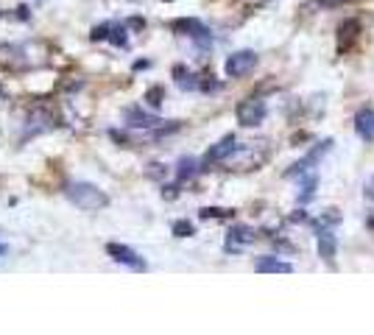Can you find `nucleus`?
<instances>
[{
	"mask_svg": "<svg viewBox=\"0 0 374 335\" xmlns=\"http://www.w3.org/2000/svg\"><path fill=\"white\" fill-rule=\"evenodd\" d=\"M265 112H268V109H265V101H260V98H246V101H241L238 109H235L238 123L246 126V128L260 126V123L265 120Z\"/></svg>",
	"mask_w": 374,
	"mask_h": 335,
	"instance_id": "nucleus-2",
	"label": "nucleus"
},
{
	"mask_svg": "<svg viewBox=\"0 0 374 335\" xmlns=\"http://www.w3.org/2000/svg\"><path fill=\"white\" fill-rule=\"evenodd\" d=\"M67 198L73 201L76 207H82V210H87V213H95V210H104L106 204H109V198H106V193L101 190V187H95V184H90V182H73V184H67Z\"/></svg>",
	"mask_w": 374,
	"mask_h": 335,
	"instance_id": "nucleus-1",
	"label": "nucleus"
},
{
	"mask_svg": "<svg viewBox=\"0 0 374 335\" xmlns=\"http://www.w3.org/2000/svg\"><path fill=\"white\" fill-rule=\"evenodd\" d=\"M129 26H131V28H142V26H145V23H142V20H140V17H134V20H131V23H129Z\"/></svg>",
	"mask_w": 374,
	"mask_h": 335,
	"instance_id": "nucleus-24",
	"label": "nucleus"
},
{
	"mask_svg": "<svg viewBox=\"0 0 374 335\" xmlns=\"http://www.w3.org/2000/svg\"><path fill=\"white\" fill-rule=\"evenodd\" d=\"M252 240H254V229L241 224V227H232V229H230L227 249H230V251H241V249H243V246H249Z\"/></svg>",
	"mask_w": 374,
	"mask_h": 335,
	"instance_id": "nucleus-9",
	"label": "nucleus"
},
{
	"mask_svg": "<svg viewBox=\"0 0 374 335\" xmlns=\"http://www.w3.org/2000/svg\"><path fill=\"white\" fill-rule=\"evenodd\" d=\"M148 176H154V179H160V176H162V165H157V162H154V165H151V171H148Z\"/></svg>",
	"mask_w": 374,
	"mask_h": 335,
	"instance_id": "nucleus-22",
	"label": "nucleus"
},
{
	"mask_svg": "<svg viewBox=\"0 0 374 335\" xmlns=\"http://www.w3.org/2000/svg\"><path fill=\"white\" fill-rule=\"evenodd\" d=\"M171 28H174V31H179V34H185V37L198 39L201 45H207V42H209V31H207L198 20H176Z\"/></svg>",
	"mask_w": 374,
	"mask_h": 335,
	"instance_id": "nucleus-6",
	"label": "nucleus"
},
{
	"mask_svg": "<svg viewBox=\"0 0 374 335\" xmlns=\"http://www.w3.org/2000/svg\"><path fill=\"white\" fill-rule=\"evenodd\" d=\"M109 42H112V45H118V48H126V45H129V37H126V26H118V23H112V26H109Z\"/></svg>",
	"mask_w": 374,
	"mask_h": 335,
	"instance_id": "nucleus-14",
	"label": "nucleus"
},
{
	"mask_svg": "<svg viewBox=\"0 0 374 335\" xmlns=\"http://www.w3.org/2000/svg\"><path fill=\"white\" fill-rule=\"evenodd\" d=\"M355 131L363 140H374V112L371 106H363L355 112Z\"/></svg>",
	"mask_w": 374,
	"mask_h": 335,
	"instance_id": "nucleus-7",
	"label": "nucleus"
},
{
	"mask_svg": "<svg viewBox=\"0 0 374 335\" xmlns=\"http://www.w3.org/2000/svg\"><path fill=\"white\" fill-rule=\"evenodd\" d=\"M321 6H338V3H344V0H319Z\"/></svg>",
	"mask_w": 374,
	"mask_h": 335,
	"instance_id": "nucleus-23",
	"label": "nucleus"
},
{
	"mask_svg": "<svg viewBox=\"0 0 374 335\" xmlns=\"http://www.w3.org/2000/svg\"><path fill=\"white\" fill-rule=\"evenodd\" d=\"M235 149H238V137H235V134H227V137H223L221 143H215L209 151H207V165L209 162H227L232 154H235Z\"/></svg>",
	"mask_w": 374,
	"mask_h": 335,
	"instance_id": "nucleus-5",
	"label": "nucleus"
},
{
	"mask_svg": "<svg viewBox=\"0 0 374 335\" xmlns=\"http://www.w3.org/2000/svg\"><path fill=\"white\" fill-rule=\"evenodd\" d=\"M232 210H221V207H204L201 210V218H230Z\"/></svg>",
	"mask_w": 374,
	"mask_h": 335,
	"instance_id": "nucleus-18",
	"label": "nucleus"
},
{
	"mask_svg": "<svg viewBox=\"0 0 374 335\" xmlns=\"http://www.w3.org/2000/svg\"><path fill=\"white\" fill-rule=\"evenodd\" d=\"M366 198H368V201H374V176L366 182Z\"/></svg>",
	"mask_w": 374,
	"mask_h": 335,
	"instance_id": "nucleus-21",
	"label": "nucleus"
},
{
	"mask_svg": "<svg viewBox=\"0 0 374 335\" xmlns=\"http://www.w3.org/2000/svg\"><path fill=\"white\" fill-rule=\"evenodd\" d=\"M174 76H176V82H179V87H182V90H196V87H198V82H196L198 76L187 73L185 67H176V70H174Z\"/></svg>",
	"mask_w": 374,
	"mask_h": 335,
	"instance_id": "nucleus-13",
	"label": "nucleus"
},
{
	"mask_svg": "<svg viewBox=\"0 0 374 335\" xmlns=\"http://www.w3.org/2000/svg\"><path fill=\"white\" fill-rule=\"evenodd\" d=\"M0 254H3V246H0Z\"/></svg>",
	"mask_w": 374,
	"mask_h": 335,
	"instance_id": "nucleus-25",
	"label": "nucleus"
},
{
	"mask_svg": "<svg viewBox=\"0 0 374 335\" xmlns=\"http://www.w3.org/2000/svg\"><path fill=\"white\" fill-rule=\"evenodd\" d=\"M145 101H148V104H151V106L157 109V106L165 101V90H162V87H151V90L145 93Z\"/></svg>",
	"mask_w": 374,
	"mask_h": 335,
	"instance_id": "nucleus-16",
	"label": "nucleus"
},
{
	"mask_svg": "<svg viewBox=\"0 0 374 335\" xmlns=\"http://www.w3.org/2000/svg\"><path fill=\"white\" fill-rule=\"evenodd\" d=\"M316 184H319V179L316 176H308V182L302 184V195H299V201H310L313 193H316Z\"/></svg>",
	"mask_w": 374,
	"mask_h": 335,
	"instance_id": "nucleus-17",
	"label": "nucleus"
},
{
	"mask_svg": "<svg viewBox=\"0 0 374 335\" xmlns=\"http://www.w3.org/2000/svg\"><path fill=\"white\" fill-rule=\"evenodd\" d=\"M90 39H95V42H98V39H109V23H106V26H95L93 34H90Z\"/></svg>",
	"mask_w": 374,
	"mask_h": 335,
	"instance_id": "nucleus-20",
	"label": "nucleus"
},
{
	"mask_svg": "<svg viewBox=\"0 0 374 335\" xmlns=\"http://www.w3.org/2000/svg\"><path fill=\"white\" fill-rule=\"evenodd\" d=\"M196 173V162L190 160V157H185V160H179V171H176V176L185 182V179H190Z\"/></svg>",
	"mask_w": 374,
	"mask_h": 335,
	"instance_id": "nucleus-15",
	"label": "nucleus"
},
{
	"mask_svg": "<svg viewBox=\"0 0 374 335\" xmlns=\"http://www.w3.org/2000/svg\"><path fill=\"white\" fill-rule=\"evenodd\" d=\"M106 251H109L118 262H123V265L134 268V271H145V260H142L134 249H129V246H123V243H109V246H106Z\"/></svg>",
	"mask_w": 374,
	"mask_h": 335,
	"instance_id": "nucleus-4",
	"label": "nucleus"
},
{
	"mask_svg": "<svg viewBox=\"0 0 374 335\" xmlns=\"http://www.w3.org/2000/svg\"><path fill=\"white\" fill-rule=\"evenodd\" d=\"M56 126V117L50 115V112H45V109H37V112H31V117H28V131L31 134H39V131H50Z\"/></svg>",
	"mask_w": 374,
	"mask_h": 335,
	"instance_id": "nucleus-11",
	"label": "nucleus"
},
{
	"mask_svg": "<svg viewBox=\"0 0 374 335\" xmlns=\"http://www.w3.org/2000/svg\"><path fill=\"white\" fill-rule=\"evenodd\" d=\"M335 249H338L335 235L330 229L327 232H319V257L321 260H335Z\"/></svg>",
	"mask_w": 374,
	"mask_h": 335,
	"instance_id": "nucleus-12",
	"label": "nucleus"
},
{
	"mask_svg": "<svg viewBox=\"0 0 374 335\" xmlns=\"http://www.w3.org/2000/svg\"><path fill=\"white\" fill-rule=\"evenodd\" d=\"M254 271L260 274H290L293 271V265L285 262V260H274V257H260L254 262Z\"/></svg>",
	"mask_w": 374,
	"mask_h": 335,
	"instance_id": "nucleus-10",
	"label": "nucleus"
},
{
	"mask_svg": "<svg viewBox=\"0 0 374 335\" xmlns=\"http://www.w3.org/2000/svg\"><path fill=\"white\" fill-rule=\"evenodd\" d=\"M174 235L176 238H190L193 235V224L190 221H176L174 224Z\"/></svg>",
	"mask_w": 374,
	"mask_h": 335,
	"instance_id": "nucleus-19",
	"label": "nucleus"
},
{
	"mask_svg": "<svg viewBox=\"0 0 374 335\" xmlns=\"http://www.w3.org/2000/svg\"><path fill=\"white\" fill-rule=\"evenodd\" d=\"M254 67H257V53L254 50H238V53H232L227 59L223 70H227L230 79H241V76H249Z\"/></svg>",
	"mask_w": 374,
	"mask_h": 335,
	"instance_id": "nucleus-3",
	"label": "nucleus"
},
{
	"mask_svg": "<svg viewBox=\"0 0 374 335\" xmlns=\"http://www.w3.org/2000/svg\"><path fill=\"white\" fill-rule=\"evenodd\" d=\"M0 93H3V90H0Z\"/></svg>",
	"mask_w": 374,
	"mask_h": 335,
	"instance_id": "nucleus-26",
	"label": "nucleus"
},
{
	"mask_svg": "<svg viewBox=\"0 0 374 335\" xmlns=\"http://www.w3.org/2000/svg\"><path fill=\"white\" fill-rule=\"evenodd\" d=\"M330 146H333V140H327V143H319V146H316V149H313V151H310V154H308L302 162H296V165L288 171V176H296V173H308V171H310V165H316V162L321 160V154H324V151H330Z\"/></svg>",
	"mask_w": 374,
	"mask_h": 335,
	"instance_id": "nucleus-8",
	"label": "nucleus"
}]
</instances>
